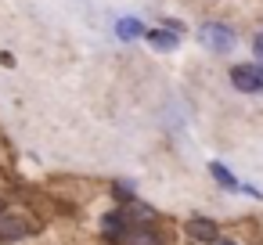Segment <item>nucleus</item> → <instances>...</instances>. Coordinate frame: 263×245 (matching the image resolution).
Here are the masks:
<instances>
[{
  "instance_id": "4",
  "label": "nucleus",
  "mask_w": 263,
  "mask_h": 245,
  "mask_svg": "<svg viewBox=\"0 0 263 245\" xmlns=\"http://www.w3.org/2000/svg\"><path fill=\"white\" fill-rule=\"evenodd\" d=\"M187 231H191V238H198V241H220V238H216L220 227H216L213 220H205V216H195V220L187 223Z\"/></svg>"
},
{
  "instance_id": "8",
  "label": "nucleus",
  "mask_w": 263,
  "mask_h": 245,
  "mask_svg": "<svg viewBox=\"0 0 263 245\" xmlns=\"http://www.w3.org/2000/svg\"><path fill=\"white\" fill-rule=\"evenodd\" d=\"M148 40L159 47V51H170V47H177V36H166L162 29H155V33H148Z\"/></svg>"
},
{
  "instance_id": "6",
  "label": "nucleus",
  "mask_w": 263,
  "mask_h": 245,
  "mask_svg": "<svg viewBox=\"0 0 263 245\" xmlns=\"http://www.w3.org/2000/svg\"><path fill=\"white\" fill-rule=\"evenodd\" d=\"M123 241H126V245H159V238H155L152 227H130Z\"/></svg>"
},
{
  "instance_id": "2",
  "label": "nucleus",
  "mask_w": 263,
  "mask_h": 245,
  "mask_svg": "<svg viewBox=\"0 0 263 245\" xmlns=\"http://www.w3.org/2000/svg\"><path fill=\"white\" fill-rule=\"evenodd\" d=\"M231 83L241 94H263V65H234Z\"/></svg>"
},
{
  "instance_id": "11",
  "label": "nucleus",
  "mask_w": 263,
  "mask_h": 245,
  "mask_svg": "<svg viewBox=\"0 0 263 245\" xmlns=\"http://www.w3.org/2000/svg\"><path fill=\"white\" fill-rule=\"evenodd\" d=\"M216 245H234V241H216Z\"/></svg>"
},
{
  "instance_id": "1",
  "label": "nucleus",
  "mask_w": 263,
  "mask_h": 245,
  "mask_svg": "<svg viewBox=\"0 0 263 245\" xmlns=\"http://www.w3.org/2000/svg\"><path fill=\"white\" fill-rule=\"evenodd\" d=\"M36 231V223L22 213H0V241H18V238H29Z\"/></svg>"
},
{
  "instance_id": "3",
  "label": "nucleus",
  "mask_w": 263,
  "mask_h": 245,
  "mask_svg": "<svg viewBox=\"0 0 263 245\" xmlns=\"http://www.w3.org/2000/svg\"><path fill=\"white\" fill-rule=\"evenodd\" d=\"M202 40H205L213 51H227V47L234 44V36H231L227 26H205V29H202Z\"/></svg>"
},
{
  "instance_id": "7",
  "label": "nucleus",
  "mask_w": 263,
  "mask_h": 245,
  "mask_svg": "<svg viewBox=\"0 0 263 245\" xmlns=\"http://www.w3.org/2000/svg\"><path fill=\"white\" fill-rule=\"evenodd\" d=\"M141 33H144V26L134 22V18H123V22H119V36H123V40H134V36H141Z\"/></svg>"
},
{
  "instance_id": "12",
  "label": "nucleus",
  "mask_w": 263,
  "mask_h": 245,
  "mask_svg": "<svg viewBox=\"0 0 263 245\" xmlns=\"http://www.w3.org/2000/svg\"><path fill=\"white\" fill-rule=\"evenodd\" d=\"M0 213H4V202H0Z\"/></svg>"
},
{
  "instance_id": "10",
  "label": "nucleus",
  "mask_w": 263,
  "mask_h": 245,
  "mask_svg": "<svg viewBox=\"0 0 263 245\" xmlns=\"http://www.w3.org/2000/svg\"><path fill=\"white\" fill-rule=\"evenodd\" d=\"M252 47H256V58H259V62H263V33H259V36H256V44H252Z\"/></svg>"
},
{
  "instance_id": "9",
  "label": "nucleus",
  "mask_w": 263,
  "mask_h": 245,
  "mask_svg": "<svg viewBox=\"0 0 263 245\" xmlns=\"http://www.w3.org/2000/svg\"><path fill=\"white\" fill-rule=\"evenodd\" d=\"M209 169H213V177H216V180H220V184H223V187H231V191H234V187H238V180H234V177H231V169H223V166H220V162H213V166H209Z\"/></svg>"
},
{
  "instance_id": "5",
  "label": "nucleus",
  "mask_w": 263,
  "mask_h": 245,
  "mask_svg": "<svg viewBox=\"0 0 263 245\" xmlns=\"http://www.w3.org/2000/svg\"><path fill=\"white\" fill-rule=\"evenodd\" d=\"M101 227H105V234H108V238H116V241H123V238H126V231H130V223H126V216H123V213H108Z\"/></svg>"
}]
</instances>
